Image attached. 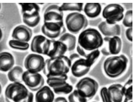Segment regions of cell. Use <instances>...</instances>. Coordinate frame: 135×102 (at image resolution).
Masks as SVG:
<instances>
[{"instance_id": "obj_39", "label": "cell", "mask_w": 135, "mask_h": 102, "mask_svg": "<svg viewBox=\"0 0 135 102\" xmlns=\"http://www.w3.org/2000/svg\"><path fill=\"white\" fill-rule=\"evenodd\" d=\"M2 36V32L1 29L0 28V40L1 39Z\"/></svg>"}, {"instance_id": "obj_1", "label": "cell", "mask_w": 135, "mask_h": 102, "mask_svg": "<svg viewBox=\"0 0 135 102\" xmlns=\"http://www.w3.org/2000/svg\"><path fill=\"white\" fill-rule=\"evenodd\" d=\"M71 62L69 57L64 55L54 58H49L45 60L42 70L47 78L59 77L67 80Z\"/></svg>"}, {"instance_id": "obj_35", "label": "cell", "mask_w": 135, "mask_h": 102, "mask_svg": "<svg viewBox=\"0 0 135 102\" xmlns=\"http://www.w3.org/2000/svg\"><path fill=\"white\" fill-rule=\"evenodd\" d=\"M125 34L127 39L130 41H132V27H129L126 31Z\"/></svg>"}, {"instance_id": "obj_29", "label": "cell", "mask_w": 135, "mask_h": 102, "mask_svg": "<svg viewBox=\"0 0 135 102\" xmlns=\"http://www.w3.org/2000/svg\"><path fill=\"white\" fill-rule=\"evenodd\" d=\"M67 80L59 77L47 78L46 82L49 86L52 89L60 87L67 82Z\"/></svg>"}, {"instance_id": "obj_20", "label": "cell", "mask_w": 135, "mask_h": 102, "mask_svg": "<svg viewBox=\"0 0 135 102\" xmlns=\"http://www.w3.org/2000/svg\"><path fill=\"white\" fill-rule=\"evenodd\" d=\"M14 63L13 57L11 54L6 52L0 53V71H8L13 66Z\"/></svg>"}, {"instance_id": "obj_31", "label": "cell", "mask_w": 135, "mask_h": 102, "mask_svg": "<svg viewBox=\"0 0 135 102\" xmlns=\"http://www.w3.org/2000/svg\"><path fill=\"white\" fill-rule=\"evenodd\" d=\"M100 54L98 49L91 51L87 54L85 57L88 64L91 66L98 58Z\"/></svg>"}, {"instance_id": "obj_30", "label": "cell", "mask_w": 135, "mask_h": 102, "mask_svg": "<svg viewBox=\"0 0 135 102\" xmlns=\"http://www.w3.org/2000/svg\"><path fill=\"white\" fill-rule=\"evenodd\" d=\"M9 46L15 49L22 50H27L29 47L28 43L22 42L17 40H11L9 42Z\"/></svg>"}, {"instance_id": "obj_19", "label": "cell", "mask_w": 135, "mask_h": 102, "mask_svg": "<svg viewBox=\"0 0 135 102\" xmlns=\"http://www.w3.org/2000/svg\"><path fill=\"white\" fill-rule=\"evenodd\" d=\"M107 88L112 102H122L124 96L123 85L114 84Z\"/></svg>"}, {"instance_id": "obj_8", "label": "cell", "mask_w": 135, "mask_h": 102, "mask_svg": "<svg viewBox=\"0 0 135 102\" xmlns=\"http://www.w3.org/2000/svg\"><path fill=\"white\" fill-rule=\"evenodd\" d=\"M99 87L97 81L89 77H85L81 79L75 86L76 89L81 91L87 98L94 96L97 91Z\"/></svg>"}, {"instance_id": "obj_3", "label": "cell", "mask_w": 135, "mask_h": 102, "mask_svg": "<svg viewBox=\"0 0 135 102\" xmlns=\"http://www.w3.org/2000/svg\"><path fill=\"white\" fill-rule=\"evenodd\" d=\"M103 43V38L99 32L95 29L89 28L80 32L77 44L85 50L91 51L98 49Z\"/></svg>"}, {"instance_id": "obj_13", "label": "cell", "mask_w": 135, "mask_h": 102, "mask_svg": "<svg viewBox=\"0 0 135 102\" xmlns=\"http://www.w3.org/2000/svg\"><path fill=\"white\" fill-rule=\"evenodd\" d=\"M60 6L52 4L46 8L43 14V22H64L63 12L59 8Z\"/></svg>"}, {"instance_id": "obj_12", "label": "cell", "mask_w": 135, "mask_h": 102, "mask_svg": "<svg viewBox=\"0 0 135 102\" xmlns=\"http://www.w3.org/2000/svg\"><path fill=\"white\" fill-rule=\"evenodd\" d=\"M45 60L41 55L30 54L26 57L24 66L27 70L32 72H39L42 71L44 67Z\"/></svg>"}, {"instance_id": "obj_23", "label": "cell", "mask_w": 135, "mask_h": 102, "mask_svg": "<svg viewBox=\"0 0 135 102\" xmlns=\"http://www.w3.org/2000/svg\"><path fill=\"white\" fill-rule=\"evenodd\" d=\"M58 40L66 45L68 51H73L75 48L76 39L75 36L73 34L65 32L61 36Z\"/></svg>"}, {"instance_id": "obj_22", "label": "cell", "mask_w": 135, "mask_h": 102, "mask_svg": "<svg viewBox=\"0 0 135 102\" xmlns=\"http://www.w3.org/2000/svg\"><path fill=\"white\" fill-rule=\"evenodd\" d=\"M21 7V12L29 15L40 14V8L39 4L36 3H20Z\"/></svg>"}, {"instance_id": "obj_10", "label": "cell", "mask_w": 135, "mask_h": 102, "mask_svg": "<svg viewBox=\"0 0 135 102\" xmlns=\"http://www.w3.org/2000/svg\"><path fill=\"white\" fill-rule=\"evenodd\" d=\"M103 39L105 43L101 51L103 55H117L119 53L122 47V40L118 36L105 37Z\"/></svg>"}, {"instance_id": "obj_15", "label": "cell", "mask_w": 135, "mask_h": 102, "mask_svg": "<svg viewBox=\"0 0 135 102\" xmlns=\"http://www.w3.org/2000/svg\"><path fill=\"white\" fill-rule=\"evenodd\" d=\"M32 35V30L27 26L21 25L16 27L13 30L12 37L16 40L28 43Z\"/></svg>"}, {"instance_id": "obj_16", "label": "cell", "mask_w": 135, "mask_h": 102, "mask_svg": "<svg viewBox=\"0 0 135 102\" xmlns=\"http://www.w3.org/2000/svg\"><path fill=\"white\" fill-rule=\"evenodd\" d=\"M68 51L66 45L58 40H51L48 53L47 55L50 58H54L65 55Z\"/></svg>"}, {"instance_id": "obj_5", "label": "cell", "mask_w": 135, "mask_h": 102, "mask_svg": "<svg viewBox=\"0 0 135 102\" xmlns=\"http://www.w3.org/2000/svg\"><path fill=\"white\" fill-rule=\"evenodd\" d=\"M66 27L70 33L76 34L83 30L88 25L86 16L78 12H73L68 14L65 19Z\"/></svg>"}, {"instance_id": "obj_32", "label": "cell", "mask_w": 135, "mask_h": 102, "mask_svg": "<svg viewBox=\"0 0 135 102\" xmlns=\"http://www.w3.org/2000/svg\"><path fill=\"white\" fill-rule=\"evenodd\" d=\"M54 93L57 94H70L73 90V87L67 82L64 85L58 88L52 89Z\"/></svg>"}, {"instance_id": "obj_14", "label": "cell", "mask_w": 135, "mask_h": 102, "mask_svg": "<svg viewBox=\"0 0 135 102\" xmlns=\"http://www.w3.org/2000/svg\"><path fill=\"white\" fill-rule=\"evenodd\" d=\"M91 67L88 64L85 58L80 57L71 62L70 69L74 76L80 77L87 73Z\"/></svg>"}, {"instance_id": "obj_24", "label": "cell", "mask_w": 135, "mask_h": 102, "mask_svg": "<svg viewBox=\"0 0 135 102\" xmlns=\"http://www.w3.org/2000/svg\"><path fill=\"white\" fill-rule=\"evenodd\" d=\"M23 73L22 69L20 66H16L8 72V76L9 80L14 82H21L22 81Z\"/></svg>"}, {"instance_id": "obj_42", "label": "cell", "mask_w": 135, "mask_h": 102, "mask_svg": "<svg viewBox=\"0 0 135 102\" xmlns=\"http://www.w3.org/2000/svg\"><path fill=\"white\" fill-rule=\"evenodd\" d=\"M97 102L95 101H93V102Z\"/></svg>"}, {"instance_id": "obj_37", "label": "cell", "mask_w": 135, "mask_h": 102, "mask_svg": "<svg viewBox=\"0 0 135 102\" xmlns=\"http://www.w3.org/2000/svg\"><path fill=\"white\" fill-rule=\"evenodd\" d=\"M80 57V56L78 53H73L69 57L71 62Z\"/></svg>"}, {"instance_id": "obj_21", "label": "cell", "mask_w": 135, "mask_h": 102, "mask_svg": "<svg viewBox=\"0 0 135 102\" xmlns=\"http://www.w3.org/2000/svg\"><path fill=\"white\" fill-rule=\"evenodd\" d=\"M86 15L90 18H94L98 16L102 10V6L99 3H87L84 9Z\"/></svg>"}, {"instance_id": "obj_11", "label": "cell", "mask_w": 135, "mask_h": 102, "mask_svg": "<svg viewBox=\"0 0 135 102\" xmlns=\"http://www.w3.org/2000/svg\"><path fill=\"white\" fill-rule=\"evenodd\" d=\"M50 42L51 40L44 35H37L32 40L30 46L31 50L35 53L47 55Z\"/></svg>"}, {"instance_id": "obj_41", "label": "cell", "mask_w": 135, "mask_h": 102, "mask_svg": "<svg viewBox=\"0 0 135 102\" xmlns=\"http://www.w3.org/2000/svg\"><path fill=\"white\" fill-rule=\"evenodd\" d=\"M1 3H0V9H1Z\"/></svg>"}, {"instance_id": "obj_36", "label": "cell", "mask_w": 135, "mask_h": 102, "mask_svg": "<svg viewBox=\"0 0 135 102\" xmlns=\"http://www.w3.org/2000/svg\"><path fill=\"white\" fill-rule=\"evenodd\" d=\"M76 51L78 53L80 56L84 57L87 54L85 50L77 44L76 46Z\"/></svg>"}, {"instance_id": "obj_2", "label": "cell", "mask_w": 135, "mask_h": 102, "mask_svg": "<svg viewBox=\"0 0 135 102\" xmlns=\"http://www.w3.org/2000/svg\"><path fill=\"white\" fill-rule=\"evenodd\" d=\"M7 102H33L34 95L21 82L9 84L5 91Z\"/></svg>"}, {"instance_id": "obj_26", "label": "cell", "mask_w": 135, "mask_h": 102, "mask_svg": "<svg viewBox=\"0 0 135 102\" xmlns=\"http://www.w3.org/2000/svg\"><path fill=\"white\" fill-rule=\"evenodd\" d=\"M83 3H63L60 6V10L64 11L81 12L83 9Z\"/></svg>"}, {"instance_id": "obj_17", "label": "cell", "mask_w": 135, "mask_h": 102, "mask_svg": "<svg viewBox=\"0 0 135 102\" xmlns=\"http://www.w3.org/2000/svg\"><path fill=\"white\" fill-rule=\"evenodd\" d=\"M98 27L101 33L106 37L118 36L120 34V27L117 23L110 24L103 21L99 24Z\"/></svg>"}, {"instance_id": "obj_9", "label": "cell", "mask_w": 135, "mask_h": 102, "mask_svg": "<svg viewBox=\"0 0 135 102\" xmlns=\"http://www.w3.org/2000/svg\"><path fill=\"white\" fill-rule=\"evenodd\" d=\"M22 81L28 88L33 92H36L44 86L45 81L39 72H32L27 70L23 72Z\"/></svg>"}, {"instance_id": "obj_7", "label": "cell", "mask_w": 135, "mask_h": 102, "mask_svg": "<svg viewBox=\"0 0 135 102\" xmlns=\"http://www.w3.org/2000/svg\"><path fill=\"white\" fill-rule=\"evenodd\" d=\"M44 36L50 40L59 37L66 32L64 22H44L41 28Z\"/></svg>"}, {"instance_id": "obj_38", "label": "cell", "mask_w": 135, "mask_h": 102, "mask_svg": "<svg viewBox=\"0 0 135 102\" xmlns=\"http://www.w3.org/2000/svg\"><path fill=\"white\" fill-rule=\"evenodd\" d=\"M53 102H68L66 99L63 97H58L54 99Z\"/></svg>"}, {"instance_id": "obj_40", "label": "cell", "mask_w": 135, "mask_h": 102, "mask_svg": "<svg viewBox=\"0 0 135 102\" xmlns=\"http://www.w3.org/2000/svg\"><path fill=\"white\" fill-rule=\"evenodd\" d=\"M2 91V87L1 86L0 84V95Z\"/></svg>"}, {"instance_id": "obj_27", "label": "cell", "mask_w": 135, "mask_h": 102, "mask_svg": "<svg viewBox=\"0 0 135 102\" xmlns=\"http://www.w3.org/2000/svg\"><path fill=\"white\" fill-rule=\"evenodd\" d=\"M22 17L23 22L28 27H31L37 26L40 20V14L30 16L23 14Z\"/></svg>"}, {"instance_id": "obj_34", "label": "cell", "mask_w": 135, "mask_h": 102, "mask_svg": "<svg viewBox=\"0 0 135 102\" xmlns=\"http://www.w3.org/2000/svg\"><path fill=\"white\" fill-rule=\"evenodd\" d=\"M100 93L103 102H112L107 87L102 88L100 90Z\"/></svg>"}, {"instance_id": "obj_28", "label": "cell", "mask_w": 135, "mask_h": 102, "mask_svg": "<svg viewBox=\"0 0 135 102\" xmlns=\"http://www.w3.org/2000/svg\"><path fill=\"white\" fill-rule=\"evenodd\" d=\"M69 102H87V98L82 92L76 89L73 90L68 97Z\"/></svg>"}, {"instance_id": "obj_6", "label": "cell", "mask_w": 135, "mask_h": 102, "mask_svg": "<svg viewBox=\"0 0 135 102\" xmlns=\"http://www.w3.org/2000/svg\"><path fill=\"white\" fill-rule=\"evenodd\" d=\"M124 10L123 7L119 4L110 3L104 7L102 15L108 23L114 24L123 19Z\"/></svg>"}, {"instance_id": "obj_25", "label": "cell", "mask_w": 135, "mask_h": 102, "mask_svg": "<svg viewBox=\"0 0 135 102\" xmlns=\"http://www.w3.org/2000/svg\"><path fill=\"white\" fill-rule=\"evenodd\" d=\"M132 77H130L123 85L124 102H132Z\"/></svg>"}, {"instance_id": "obj_4", "label": "cell", "mask_w": 135, "mask_h": 102, "mask_svg": "<svg viewBox=\"0 0 135 102\" xmlns=\"http://www.w3.org/2000/svg\"><path fill=\"white\" fill-rule=\"evenodd\" d=\"M128 62L127 57L124 54L109 57L105 59L103 63L104 72L109 77H117L125 71Z\"/></svg>"}, {"instance_id": "obj_33", "label": "cell", "mask_w": 135, "mask_h": 102, "mask_svg": "<svg viewBox=\"0 0 135 102\" xmlns=\"http://www.w3.org/2000/svg\"><path fill=\"white\" fill-rule=\"evenodd\" d=\"M122 23L127 27H132V10L127 11L125 13L123 18Z\"/></svg>"}, {"instance_id": "obj_18", "label": "cell", "mask_w": 135, "mask_h": 102, "mask_svg": "<svg viewBox=\"0 0 135 102\" xmlns=\"http://www.w3.org/2000/svg\"><path fill=\"white\" fill-rule=\"evenodd\" d=\"M54 98V93L47 85L44 86L37 91L35 96L36 102H53Z\"/></svg>"}]
</instances>
